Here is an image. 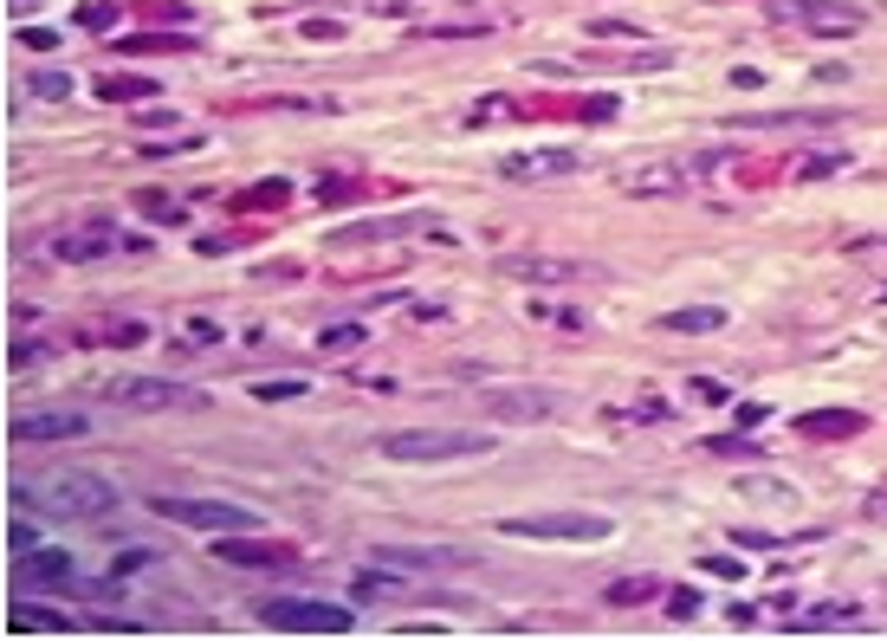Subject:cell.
I'll return each instance as SVG.
<instances>
[{"label":"cell","mask_w":887,"mask_h":641,"mask_svg":"<svg viewBox=\"0 0 887 641\" xmlns=\"http://www.w3.org/2000/svg\"><path fill=\"white\" fill-rule=\"evenodd\" d=\"M13 506L39 518H104L124 506V493L85 467H52V473H33V480H13Z\"/></svg>","instance_id":"1"},{"label":"cell","mask_w":887,"mask_h":641,"mask_svg":"<svg viewBox=\"0 0 887 641\" xmlns=\"http://www.w3.org/2000/svg\"><path fill=\"white\" fill-rule=\"evenodd\" d=\"M376 454L395 460V467H441V460L493 454V434L486 428H395L376 441Z\"/></svg>","instance_id":"2"},{"label":"cell","mask_w":887,"mask_h":641,"mask_svg":"<svg viewBox=\"0 0 887 641\" xmlns=\"http://www.w3.org/2000/svg\"><path fill=\"white\" fill-rule=\"evenodd\" d=\"M732 149H700V156H661V162H641V169L622 175V195L635 201H667V195H687V188H700L706 175L732 169Z\"/></svg>","instance_id":"3"},{"label":"cell","mask_w":887,"mask_h":641,"mask_svg":"<svg viewBox=\"0 0 887 641\" xmlns=\"http://www.w3.org/2000/svg\"><path fill=\"white\" fill-rule=\"evenodd\" d=\"M259 622L272 635H350V609L344 603H324V596H272L259 603Z\"/></svg>","instance_id":"4"},{"label":"cell","mask_w":887,"mask_h":641,"mask_svg":"<svg viewBox=\"0 0 887 641\" xmlns=\"http://www.w3.org/2000/svg\"><path fill=\"white\" fill-rule=\"evenodd\" d=\"M98 395H104V402H117V408H143V415H162V408L195 415V408H208V395L188 389V383H175V376H111Z\"/></svg>","instance_id":"5"},{"label":"cell","mask_w":887,"mask_h":641,"mask_svg":"<svg viewBox=\"0 0 887 641\" xmlns=\"http://www.w3.org/2000/svg\"><path fill=\"white\" fill-rule=\"evenodd\" d=\"M149 512L169 518V525L214 531V538H227V531H253V525H259V512L234 506V499H182V493H156V499H149Z\"/></svg>","instance_id":"6"},{"label":"cell","mask_w":887,"mask_h":641,"mask_svg":"<svg viewBox=\"0 0 887 641\" xmlns=\"http://www.w3.org/2000/svg\"><path fill=\"white\" fill-rule=\"evenodd\" d=\"M415 234H428V240H447V227L434 221V214H376V221H350V227H337L324 247L331 253H350V247H389V240H415Z\"/></svg>","instance_id":"7"},{"label":"cell","mask_w":887,"mask_h":641,"mask_svg":"<svg viewBox=\"0 0 887 641\" xmlns=\"http://www.w3.org/2000/svg\"><path fill=\"white\" fill-rule=\"evenodd\" d=\"M506 538H551V544H596L609 538V518L603 512H518L499 518Z\"/></svg>","instance_id":"8"},{"label":"cell","mask_w":887,"mask_h":641,"mask_svg":"<svg viewBox=\"0 0 887 641\" xmlns=\"http://www.w3.org/2000/svg\"><path fill=\"white\" fill-rule=\"evenodd\" d=\"M771 13L777 20H797L816 39H855L862 33V7H849V0H777Z\"/></svg>","instance_id":"9"},{"label":"cell","mask_w":887,"mask_h":641,"mask_svg":"<svg viewBox=\"0 0 887 641\" xmlns=\"http://www.w3.org/2000/svg\"><path fill=\"white\" fill-rule=\"evenodd\" d=\"M13 590H26V596H65V590H85V577H78V564L65 551H26L20 564H13Z\"/></svg>","instance_id":"10"},{"label":"cell","mask_w":887,"mask_h":641,"mask_svg":"<svg viewBox=\"0 0 887 641\" xmlns=\"http://www.w3.org/2000/svg\"><path fill=\"white\" fill-rule=\"evenodd\" d=\"M583 162H590L583 149H512V156H499V175L506 182H564Z\"/></svg>","instance_id":"11"},{"label":"cell","mask_w":887,"mask_h":641,"mask_svg":"<svg viewBox=\"0 0 887 641\" xmlns=\"http://www.w3.org/2000/svg\"><path fill=\"white\" fill-rule=\"evenodd\" d=\"M7 434L20 447H33V441H78V434H91V415H85V408H33V415H13Z\"/></svg>","instance_id":"12"},{"label":"cell","mask_w":887,"mask_h":641,"mask_svg":"<svg viewBox=\"0 0 887 641\" xmlns=\"http://www.w3.org/2000/svg\"><path fill=\"white\" fill-rule=\"evenodd\" d=\"M499 272H506V279H525V285H570V279H590L596 266L564 259V253H506Z\"/></svg>","instance_id":"13"},{"label":"cell","mask_w":887,"mask_h":641,"mask_svg":"<svg viewBox=\"0 0 887 641\" xmlns=\"http://www.w3.org/2000/svg\"><path fill=\"white\" fill-rule=\"evenodd\" d=\"M842 124L836 104H803V111H739L732 130H829Z\"/></svg>","instance_id":"14"},{"label":"cell","mask_w":887,"mask_h":641,"mask_svg":"<svg viewBox=\"0 0 887 641\" xmlns=\"http://www.w3.org/2000/svg\"><path fill=\"white\" fill-rule=\"evenodd\" d=\"M480 408H493L499 421H551L564 402H557L551 389H493Z\"/></svg>","instance_id":"15"},{"label":"cell","mask_w":887,"mask_h":641,"mask_svg":"<svg viewBox=\"0 0 887 641\" xmlns=\"http://www.w3.org/2000/svg\"><path fill=\"white\" fill-rule=\"evenodd\" d=\"M117 247H130L117 227H72V234H59L52 240V259H72V266H85V259H104V253H117Z\"/></svg>","instance_id":"16"},{"label":"cell","mask_w":887,"mask_h":641,"mask_svg":"<svg viewBox=\"0 0 887 641\" xmlns=\"http://www.w3.org/2000/svg\"><path fill=\"white\" fill-rule=\"evenodd\" d=\"M7 629L13 635H72L78 622L65 616V609H52V603H33V596H13V609H7Z\"/></svg>","instance_id":"17"},{"label":"cell","mask_w":887,"mask_h":641,"mask_svg":"<svg viewBox=\"0 0 887 641\" xmlns=\"http://www.w3.org/2000/svg\"><path fill=\"white\" fill-rule=\"evenodd\" d=\"M221 564H234V570H279V564H292V544H247L240 531H227V538H221Z\"/></svg>","instance_id":"18"},{"label":"cell","mask_w":887,"mask_h":641,"mask_svg":"<svg viewBox=\"0 0 887 641\" xmlns=\"http://www.w3.org/2000/svg\"><path fill=\"white\" fill-rule=\"evenodd\" d=\"M370 564H389V570H402V577H428V570L460 564V551H402V544H376Z\"/></svg>","instance_id":"19"},{"label":"cell","mask_w":887,"mask_h":641,"mask_svg":"<svg viewBox=\"0 0 887 641\" xmlns=\"http://www.w3.org/2000/svg\"><path fill=\"white\" fill-rule=\"evenodd\" d=\"M790 635H836V629H862V609H810V616H790L784 622Z\"/></svg>","instance_id":"20"},{"label":"cell","mask_w":887,"mask_h":641,"mask_svg":"<svg viewBox=\"0 0 887 641\" xmlns=\"http://www.w3.org/2000/svg\"><path fill=\"white\" fill-rule=\"evenodd\" d=\"M868 421L855 415V408H829V415H803L797 434H810V441H836V434H862Z\"/></svg>","instance_id":"21"},{"label":"cell","mask_w":887,"mask_h":641,"mask_svg":"<svg viewBox=\"0 0 887 641\" xmlns=\"http://www.w3.org/2000/svg\"><path fill=\"white\" fill-rule=\"evenodd\" d=\"M739 499H752V506H777V512H797V486L764 480V473H745V480H739Z\"/></svg>","instance_id":"22"},{"label":"cell","mask_w":887,"mask_h":641,"mask_svg":"<svg viewBox=\"0 0 887 641\" xmlns=\"http://www.w3.org/2000/svg\"><path fill=\"white\" fill-rule=\"evenodd\" d=\"M98 98H111V104H136V98H162V91H156V78H136V72H104V78H98Z\"/></svg>","instance_id":"23"},{"label":"cell","mask_w":887,"mask_h":641,"mask_svg":"<svg viewBox=\"0 0 887 641\" xmlns=\"http://www.w3.org/2000/svg\"><path fill=\"white\" fill-rule=\"evenodd\" d=\"M292 201V182L285 175H272V182H253L247 195H234V208H247V214H272V208H285Z\"/></svg>","instance_id":"24"},{"label":"cell","mask_w":887,"mask_h":641,"mask_svg":"<svg viewBox=\"0 0 887 641\" xmlns=\"http://www.w3.org/2000/svg\"><path fill=\"white\" fill-rule=\"evenodd\" d=\"M719 324H726V311H719V305H687V311H667L661 331H687V337H700V331H719Z\"/></svg>","instance_id":"25"},{"label":"cell","mask_w":887,"mask_h":641,"mask_svg":"<svg viewBox=\"0 0 887 641\" xmlns=\"http://www.w3.org/2000/svg\"><path fill=\"white\" fill-rule=\"evenodd\" d=\"M842 169H849V149H816V156H803L790 175H797V182H823V175H842Z\"/></svg>","instance_id":"26"},{"label":"cell","mask_w":887,"mask_h":641,"mask_svg":"<svg viewBox=\"0 0 887 641\" xmlns=\"http://www.w3.org/2000/svg\"><path fill=\"white\" fill-rule=\"evenodd\" d=\"M188 46H195L188 33H136V39H124L117 52H188Z\"/></svg>","instance_id":"27"},{"label":"cell","mask_w":887,"mask_h":641,"mask_svg":"<svg viewBox=\"0 0 887 641\" xmlns=\"http://www.w3.org/2000/svg\"><path fill=\"white\" fill-rule=\"evenodd\" d=\"M26 91L46 98V104H59V98H72V72H33V78H26Z\"/></svg>","instance_id":"28"},{"label":"cell","mask_w":887,"mask_h":641,"mask_svg":"<svg viewBox=\"0 0 887 641\" xmlns=\"http://www.w3.org/2000/svg\"><path fill=\"white\" fill-rule=\"evenodd\" d=\"M136 201H143L149 221H169V227H182V221H188V208H182L175 195H156V188H149V195H136Z\"/></svg>","instance_id":"29"},{"label":"cell","mask_w":887,"mask_h":641,"mask_svg":"<svg viewBox=\"0 0 887 641\" xmlns=\"http://www.w3.org/2000/svg\"><path fill=\"white\" fill-rule=\"evenodd\" d=\"M162 557L156 551H117V564H111V583H130V577H143V570H156Z\"/></svg>","instance_id":"30"},{"label":"cell","mask_w":887,"mask_h":641,"mask_svg":"<svg viewBox=\"0 0 887 641\" xmlns=\"http://www.w3.org/2000/svg\"><path fill=\"white\" fill-rule=\"evenodd\" d=\"M493 20H441V26H415V39H460V33H486Z\"/></svg>","instance_id":"31"},{"label":"cell","mask_w":887,"mask_h":641,"mask_svg":"<svg viewBox=\"0 0 887 641\" xmlns=\"http://www.w3.org/2000/svg\"><path fill=\"white\" fill-rule=\"evenodd\" d=\"M305 389H311V383H298V376H279V383H253L259 402H298Z\"/></svg>","instance_id":"32"},{"label":"cell","mask_w":887,"mask_h":641,"mask_svg":"<svg viewBox=\"0 0 887 641\" xmlns=\"http://www.w3.org/2000/svg\"><path fill=\"white\" fill-rule=\"evenodd\" d=\"M648 596H654V583H648V577H629V583H609V603H616V609H629V603H648Z\"/></svg>","instance_id":"33"},{"label":"cell","mask_w":887,"mask_h":641,"mask_svg":"<svg viewBox=\"0 0 887 641\" xmlns=\"http://www.w3.org/2000/svg\"><path fill=\"white\" fill-rule=\"evenodd\" d=\"M111 20H117V7H111V0H85V7H78V26H91V33H104Z\"/></svg>","instance_id":"34"},{"label":"cell","mask_w":887,"mask_h":641,"mask_svg":"<svg viewBox=\"0 0 887 641\" xmlns=\"http://www.w3.org/2000/svg\"><path fill=\"white\" fill-rule=\"evenodd\" d=\"M318 344H324V350H357V344H363V324H331Z\"/></svg>","instance_id":"35"},{"label":"cell","mask_w":887,"mask_h":641,"mask_svg":"<svg viewBox=\"0 0 887 641\" xmlns=\"http://www.w3.org/2000/svg\"><path fill=\"white\" fill-rule=\"evenodd\" d=\"M706 454H739V460H758L752 441H739V434H719V441H706Z\"/></svg>","instance_id":"36"},{"label":"cell","mask_w":887,"mask_h":641,"mask_svg":"<svg viewBox=\"0 0 887 641\" xmlns=\"http://www.w3.org/2000/svg\"><path fill=\"white\" fill-rule=\"evenodd\" d=\"M136 130H175V111H162V104H149V111H136Z\"/></svg>","instance_id":"37"},{"label":"cell","mask_w":887,"mask_h":641,"mask_svg":"<svg viewBox=\"0 0 887 641\" xmlns=\"http://www.w3.org/2000/svg\"><path fill=\"white\" fill-rule=\"evenodd\" d=\"M20 46H26V52H39V59H46V52H52V46H59V39H52V33H46V26H26V33H20Z\"/></svg>","instance_id":"38"},{"label":"cell","mask_w":887,"mask_h":641,"mask_svg":"<svg viewBox=\"0 0 887 641\" xmlns=\"http://www.w3.org/2000/svg\"><path fill=\"white\" fill-rule=\"evenodd\" d=\"M39 357H46L39 344H13V350H7V370H26V363H39Z\"/></svg>","instance_id":"39"},{"label":"cell","mask_w":887,"mask_h":641,"mask_svg":"<svg viewBox=\"0 0 887 641\" xmlns=\"http://www.w3.org/2000/svg\"><path fill=\"white\" fill-rule=\"evenodd\" d=\"M111 344H143V324H136V318H124V324H111Z\"/></svg>","instance_id":"40"},{"label":"cell","mask_w":887,"mask_h":641,"mask_svg":"<svg viewBox=\"0 0 887 641\" xmlns=\"http://www.w3.org/2000/svg\"><path fill=\"white\" fill-rule=\"evenodd\" d=\"M667 609H674V622H687V616H700V596H693V590H680Z\"/></svg>","instance_id":"41"},{"label":"cell","mask_w":887,"mask_h":641,"mask_svg":"<svg viewBox=\"0 0 887 641\" xmlns=\"http://www.w3.org/2000/svg\"><path fill=\"white\" fill-rule=\"evenodd\" d=\"M7 544H13V557H26V551H33V525H13Z\"/></svg>","instance_id":"42"},{"label":"cell","mask_w":887,"mask_h":641,"mask_svg":"<svg viewBox=\"0 0 887 641\" xmlns=\"http://www.w3.org/2000/svg\"><path fill=\"white\" fill-rule=\"evenodd\" d=\"M732 415H739V421H745V428H758V421H764V415H771V408H764V402H739V408H732Z\"/></svg>","instance_id":"43"},{"label":"cell","mask_w":887,"mask_h":641,"mask_svg":"<svg viewBox=\"0 0 887 641\" xmlns=\"http://www.w3.org/2000/svg\"><path fill=\"white\" fill-rule=\"evenodd\" d=\"M363 7H370V13H408L415 0H363Z\"/></svg>","instance_id":"44"},{"label":"cell","mask_w":887,"mask_h":641,"mask_svg":"<svg viewBox=\"0 0 887 641\" xmlns=\"http://www.w3.org/2000/svg\"><path fill=\"white\" fill-rule=\"evenodd\" d=\"M7 13H13V20H33V13H39V0H7Z\"/></svg>","instance_id":"45"},{"label":"cell","mask_w":887,"mask_h":641,"mask_svg":"<svg viewBox=\"0 0 887 641\" xmlns=\"http://www.w3.org/2000/svg\"><path fill=\"white\" fill-rule=\"evenodd\" d=\"M868 518H875V525H887V493H875V499H868Z\"/></svg>","instance_id":"46"}]
</instances>
